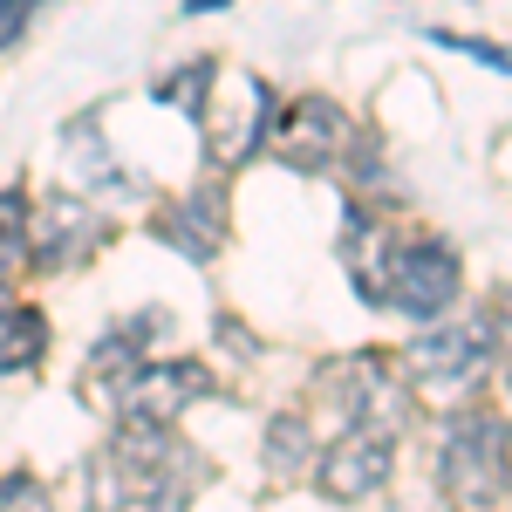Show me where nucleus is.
<instances>
[{"label":"nucleus","mask_w":512,"mask_h":512,"mask_svg":"<svg viewBox=\"0 0 512 512\" xmlns=\"http://www.w3.org/2000/svg\"><path fill=\"white\" fill-rule=\"evenodd\" d=\"M437 41H444V48H458V55H478V62H492V69H506V76H512V48H499V41L451 35V28H437Z\"/></svg>","instance_id":"nucleus-16"},{"label":"nucleus","mask_w":512,"mask_h":512,"mask_svg":"<svg viewBox=\"0 0 512 512\" xmlns=\"http://www.w3.org/2000/svg\"><path fill=\"white\" fill-rule=\"evenodd\" d=\"M212 7H226V0H185V14H212Z\"/></svg>","instance_id":"nucleus-18"},{"label":"nucleus","mask_w":512,"mask_h":512,"mask_svg":"<svg viewBox=\"0 0 512 512\" xmlns=\"http://www.w3.org/2000/svg\"><path fill=\"white\" fill-rule=\"evenodd\" d=\"M274 137H280V151H287L294 171H328L349 151V110L328 103V96H301L287 117L274 110Z\"/></svg>","instance_id":"nucleus-7"},{"label":"nucleus","mask_w":512,"mask_h":512,"mask_svg":"<svg viewBox=\"0 0 512 512\" xmlns=\"http://www.w3.org/2000/svg\"><path fill=\"white\" fill-rule=\"evenodd\" d=\"M96 239H103V233H96V212H89L82 198H55V205L41 212L35 260H41V267H62V260H82Z\"/></svg>","instance_id":"nucleus-11"},{"label":"nucleus","mask_w":512,"mask_h":512,"mask_svg":"<svg viewBox=\"0 0 512 512\" xmlns=\"http://www.w3.org/2000/svg\"><path fill=\"white\" fill-rule=\"evenodd\" d=\"M198 478H205V465L192 458L185 437H171V424L123 417L117 444L96 465V499L103 506H185Z\"/></svg>","instance_id":"nucleus-2"},{"label":"nucleus","mask_w":512,"mask_h":512,"mask_svg":"<svg viewBox=\"0 0 512 512\" xmlns=\"http://www.w3.org/2000/svg\"><path fill=\"white\" fill-rule=\"evenodd\" d=\"M41 342H48V321L35 308H7V321H0V369H35Z\"/></svg>","instance_id":"nucleus-12"},{"label":"nucleus","mask_w":512,"mask_h":512,"mask_svg":"<svg viewBox=\"0 0 512 512\" xmlns=\"http://www.w3.org/2000/svg\"><path fill=\"white\" fill-rule=\"evenodd\" d=\"M349 267H355V287L376 308H396V315H410V321H431L458 301V253L431 233L396 239L390 226H355Z\"/></svg>","instance_id":"nucleus-1"},{"label":"nucleus","mask_w":512,"mask_h":512,"mask_svg":"<svg viewBox=\"0 0 512 512\" xmlns=\"http://www.w3.org/2000/svg\"><path fill=\"white\" fill-rule=\"evenodd\" d=\"M35 7H41V0H0V48H7V41H21V35H28V21H35Z\"/></svg>","instance_id":"nucleus-17"},{"label":"nucleus","mask_w":512,"mask_h":512,"mask_svg":"<svg viewBox=\"0 0 512 512\" xmlns=\"http://www.w3.org/2000/svg\"><path fill=\"white\" fill-rule=\"evenodd\" d=\"M164 246H178L185 260H212L226 246V192L219 185H198L192 198H178L164 212Z\"/></svg>","instance_id":"nucleus-10"},{"label":"nucleus","mask_w":512,"mask_h":512,"mask_svg":"<svg viewBox=\"0 0 512 512\" xmlns=\"http://www.w3.org/2000/svg\"><path fill=\"white\" fill-rule=\"evenodd\" d=\"M7 308H14V294H7V287H0V321H7Z\"/></svg>","instance_id":"nucleus-19"},{"label":"nucleus","mask_w":512,"mask_h":512,"mask_svg":"<svg viewBox=\"0 0 512 512\" xmlns=\"http://www.w3.org/2000/svg\"><path fill=\"white\" fill-rule=\"evenodd\" d=\"M212 396V369L205 362H137L117 383V417H144V424H171L178 410H192Z\"/></svg>","instance_id":"nucleus-6"},{"label":"nucleus","mask_w":512,"mask_h":512,"mask_svg":"<svg viewBox=\"0 0 512 512\" xmlns=\"http://www.w3.org/2000/svg\"><path fill=\"white\" fill-rule=\"evenodd\" d=\"M506 499H512V444H506Z\"/></svg>","instance_id":"nucleus-20"},{"label":"nucleus","mask_w":512,"mask_h":512,"mask_svg":"<svg viewBox=\"0 0 512 512\" xmlns=\"http://www.w3.org/2000/svg\"><path fill=\"white\" fill-rule=\"evenodd\" d=\"M506 424L485 417V410H465L451 417L444 431V451H437V485L458 499V506H492L506 499Z\"/></svg>","instance_id":"nucleus-3"},{"label":"nucleus","mask_w":512,"mask_h":512,"mask_svg":"<svg viewBox=\"0 0 512 512\" xmlns=\"http://www.w3.org/2000/svg\"><path fill=\"white\" fill-rule=\"evenodd\" d=\"M485 362H492V328L485 321H465V328H431V335H417L410 349H403V369H410V383L431 396H465L485 376Z\"/></svg>","instance_id":"nucleus-5"},{"label":"nucleus","mask_w":512,"mask_h":512,"mask_svg":"<svg viewBox=\"0 0 512 512\" xmlns=\"http://www.w3.org/2000/svg\"><path fill=\"white\" fill-rule=\"evenodd\" d=\"M205 82H212V62H185V76L158 82V103H185V110H198V96H205Z\"/></svg>","instance_id":"nucleus-15"},{"label":"nucleus","mask_w":512,"mask_h":512,"mask_svg":"<svg viewBox=\"0 0 512 512\" xmlns=\"http://www.w3.org/2000/svg\"><path fill=\"white\" fill-rule=\"evenodd\" d=\"M267 472L274 478L308 472V424H301V417H274V424H267Z\"/></svg>","instance_id":"nucleus-13"},{"label":"nucleus","mask_w":512,"mask_h":512,"mask_svg":"<svg viewBox=\"0 0 512 512\" xmlns=\"http://www.w3.org/2000/svg\"><path fill=\"white\" fill-rule=\"evenodd\" d=\"M219 103H198L205 117V144H212V164H246L267 137H274V89L260 76H219L205 82Z\"/></svg>","instance_id":"nucleus-4"},{"label":"nucleus","mask_w":512,"mask_h":512,"mask_svg":"<svg viewBox=\"0 0 512 512\" xmlns=\"http://www.w3.org/2000/svg\"><path fill=\"white\" fill-rule=\"evenodd\" d=\"M396 472V451L383 431H342L328 451H321V492L328 499H376Z\"/></svg>","instance_id":"nucleus-8"},{"label":"nucleus","mask_w":512,"mask_h":512,"mask_svg":"<svg viewBox=\"0 0 512 512\" xmlns=\"http://www.w3.org/2000/svg\"><path fill=\"white\" fill-rule=\"evenodd\" d=\"M335 410H342V431H383V437L403 431V396L376 355L335 369Z\"/></svg>","instance_id":"nucleus-9"},{"label":"nucleus","mask_w":512,"mask_h":512,"mask_svg":"<svg viewBox=\"0 0 512 512\" xmlns=\"http://www.w3.org/2000/svg\"><path fill=\"white\" fill-rule=\"evenodd\" d=\"M506 342H512V321H506Z\"/></svg>","instance_id":"nucleus-21"},{"label":"nucleus","mask_w":512,"mask_h":512,"mask_svg":"<svg viewBox=\"0 0 512 512\" xmlns=\"http://www.w3.org/2000/svg\"><path fill=\"white\" fill-rule=\"evenodd\" d=\"M28 253V198L21 192H0V274Z\"/></svg>","instance_id":"nucleus-14"}]
</instances>
